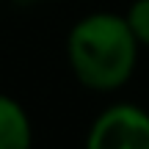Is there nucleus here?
<instances>
[{
    "label": "nucleus",
    "instance_id": "f257e3e1",
    "mask_svg": "<svg viewBox=\"0 0 149 149\" xmlns=\"http://www.w3.org/2000/svg\"><path fill=\"white\" fill-rule=\"evenodd\" d=\"M138 39L127 19L97 11L77 19L66 39V58L74 77L91 91H116L133 77L138 64Z\"/></svg>",
    "mask_w": 149,
    "mask_h": 149
},
{
    "label": "nucleus",
    "instance_id": "f03ea898",
    "mask_svg": "<svg viewBox=\"0 0 149 149\" xmlns=\"http://www.w3.org/2000/svg\"><path fill=\"white\" fill-rule=\"evenodd\" d=\"M86 149H149V113L133 102H116L91 122Z\"/></svg>",
    "mask_w": 149,
    "mask_h": 149
},
{
    "label": "nucleus",
    "instance_id": "7ed1b4c3",
    "mask_svg": "<svg viewBox=\"0 0 149 149\" xmlns=\"http://www.w3.org/2000/svg\"><path fill=\"white\" fill-rule=\"evenodd\" d=\"M33 127L25 108L8 94H0V149H31Z\"/></svg>",
    "mask_w": 149,
    "mask_h": 149
},
{
    "label": "nucleus",
    "instance_id": "20e7f679",
    "mask_svg": "<svg viewBox=\"0 0 149 149\" xmlns=\"http://www.w3.org/2000/svg\"><path fill=\"white\" fill-rule=\"evenodd\" d=\"M133 36L138 39V44H146L149 47V0H133V6L124 14Z\"/></svg>",
    "mask_w": 149,
    "mask_h": 149
}]
</instances>
